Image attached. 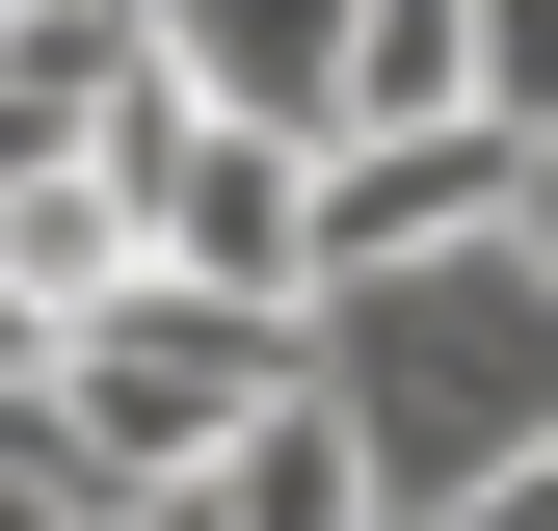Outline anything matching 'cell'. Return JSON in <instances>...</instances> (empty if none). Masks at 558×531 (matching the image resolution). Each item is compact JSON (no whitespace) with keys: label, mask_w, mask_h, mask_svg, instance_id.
Wrapping results in <instances>:
<instances>
[{"label":"cell","mask_w":558,"mask_h":531,"mask_svg":"<svg viewBox=\"0 0 558 531\" xmlns=\"http://www.w3.org/2000/svg\"><path fill=\"white\" fill-rule=\"evenodd\" d=\"M452 27H478V107H506V133H558V0H452Z\"/></svg>","instance_id":"cell-8"},{"label":"cell","mask_w":558,"mask_h":531,"mask_svg":"<svg viewBox=\"0 0 558 531\" xmlns=\"http://www.w3.org/2000/svg\"><path fill=\"white\" fill-rule=\"evenodd\" d=\"M506 239H532V266H558V133H532V160H506Z\"/></svg>","instance_id":"cell-10"},{"label":"cell","mask_w":558,"mask_h":531,"mask_svg":"<svg viewBox=\"0 0 558 531\" xmlns=\"http://www.w3.org/2000/svg\"><path fill=\"white\" fill-rule=\"evenodd\" d=\"M240 398H293V293H214V266H107V293L53 319V425H81L107 479H186Z\"/></svg>","instance_id":"cell-2"},{"label":"cell","mask_w":558,"mask_h":531,"mask_svg":"<svg viewBox=\"0 0 558 531\" xmlns=\"http://www.w3.org/2000/svg\"><path fill=\"white\" fill-rule=\"evenodd\" d=\"M214 531H399V505H373V425H345L319 372L240 398V425H214Z\"/></svg>","instance_id":"cell-5"},{"label":"cell","mask_w":558,"mask_h":531,"mask_svg":"<svg viewBox=\"0 0 558 531\" xmlns=\"http://www.w3.org/2000/svg\"><path fill=\"white\" fill-rule=\"evenodd\" d=\"M0 531H107V452H81V425H53V372H27V398H0Z\"/></svg>","instance_id":"cell-7"},{"label":"cell","mask_w":558,"mask_h":531,"mask_svg":"<svg viewBox=\"0 0 558 531\" xmlns=\"http://www.w3.org/2000/svg\"><path fill=\"white\" fill-rule=\"evenodd\" d=\"M506 160H532L506 107H373V133H319V160H293L319 293H345V266H426V239H478V213H506Z\"/></svg>","instance_id":"cell-3"},{"label":"cell","mask_w":558,"mask_h":531,"mask_svg":"<svg viewBox=\"0 0 558 531\" xmlns=\"http://www.w3.org/2000/svg\"><path fill=\"white\" fill-rule=\"evenodd\" d=\"M293 372L373 425V505L426 531L478 452H532L558 425V266L478 213V239H426V266H345V293H293Z\"/></svg>","instance_id":"cell-1"},{"label":"cell","mask_w":558,"mask_h":531,"mask_svg":"<svg viewBox=\"0 0 558 531\" xmlns=\"http://www.w3.org/2000/svg\"><path fill=\"white\" fill-rule=\"evenodd\" d=\"M160 81L240 133H345V0H160Z\"/></svg>","instance_id":"cell-4"},{"label":"cell","mask_w":558,"mask_h":531,"mask_svg":"<svg viewBox=\"0 0 558 531\" xmlns=\"http://www.w3.org/2000/svg\"><path fill=\"white\" fill-rule=\"evenodd\" d=\"M0 266H27L53 319H81L107 266H133V186H107V160H27V186H0Z\"/></svg>","instance_id":"cell-6"},{"label":"cell","mask_w":558,"mask_h":531,"mask_svg":"<svg viewBox=\"0 0 558 531\" xmlns=\"http://www.w3.org/2000/svg\"><path fill=\"white\" fill-rule=\"evenodd\" d=\"M27 372H53V293H27V266H0V398H27Z\"/></svg>","instance_id":"cell-9"}]
</instances>
